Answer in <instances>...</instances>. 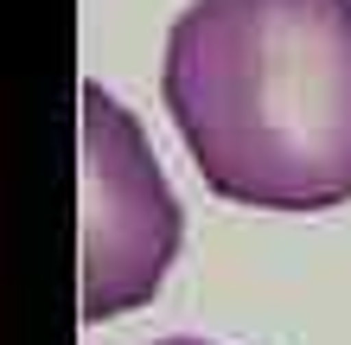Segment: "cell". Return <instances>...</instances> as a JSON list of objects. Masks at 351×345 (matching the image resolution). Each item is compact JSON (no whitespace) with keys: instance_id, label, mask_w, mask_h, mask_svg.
<instances>
[{"instance_id":"obj_2","label":"cell","mask_w":351,"mask_h":345,"mask_svg":"<svg viewBox=\"0 0 351 345\" xmlns=\"http://www.w3.org/2000/svg\"><path fill=\"white\" fill-rule=\"evenodd\" d=\"M185 237V211L141 134L102 84H84V320L147 307Z\"/></svg>"},{"instance_id":"obj_1","label":"cell","mask_w":351,"mask_h":345,"mask_svg":"<svg viewBox=\"0 0 351 345\" xmlns=\"http://www.w3.org/2000/svg\"><path fill=\"white\" fill-rule=\"evenodd\" d=\"M160 90L217 198L256 211L351 198V0H192L167 32Z\"/></svg>"},{"instance_id":"obj_3","label":"cell","mask_w":351,"mask_h":345,"mask_svg":"<svg viewBox=\"0 0 351 345\" xmlns=\"http://www.w3.org/2000/svg\"><path fill=\"white\" fill-rule=\"evenodd\" d=\"M160 345H204V339H160Z\"/></svg>"}]
</instances>
